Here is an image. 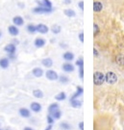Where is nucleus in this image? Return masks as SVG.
Segmentation results:
<instances>
[{
  "instance_id": "1",
  "label": "nucleus",
  "mask_w": 124,
  "mask_h": 130,
  "mask_svg": "<svg viewBox=\"0 0 124 130\" xmlns=\"http://www.w3.org/2000/svg\"><path fill=\"white\" fill-rule=\"evenodd\" d=\"M105 81V75L100 71H96L93 74V83L96 86H100Z\"/></svg>"
},
{
  "instance_id": "2",
  "label": "nucleus",
  "mask_w": 124,
  "mask_h": 130,
  "mask_svg": "<svg viewBox=\"0 0 124 130\" xmlns=\"http://www.w3.org/2000/svg\"><path fill=\"white\" fill-rule=\"evenodd\" d=\"M105 81L108 84L113 85V84L116 83V81H117V76H116V74H115V72L109 71V72H107L105 75Z\"/></svg>"
},
{
  "instance_id": "3",
  "label": "nucleus",
  "mask_w": 124,
  "mask_h": 130,
  "mask_svg": "<svg viewBox=\"0 0 124 130\" xmlns=\"http://www.w3.org/2000/svg\"><path fill=\"white\" fill-rule=\"evenodd\" d=\"M45 76L47 79H49L51 81H55L57 79H59V75L58 73L56 72L55 70H48L46 71Z\"/></svg>"
},
{
  "instance_id": "4",
  "label": "nucleus",
  "mask_w": 124,
  "mask_h": 130,
  "mask_svg": "<svg viewBox=\"0 0 124 130\" xmlns=\"http://www.w3.org/2000/svg\"><path fill=\"white\" fill-rule=\"evenodd\" d=\"M33 12H34V13H37V14H46V13H50V12H52V9H50V8H46V7H41V6H39V7H36L35 9L33 10Z\"/></svg>"
},
{
  "instance_id": "5",
  "label": "nucleus",
  "mask_w": 124,
  "mask_h": 130,
  "mask_svg": "<svg viewBox=\"0 0 124 130\" xmlns=\"http://www.w3.org/2000/svg\"><path fill=\"white\" fill-rule=\"evenodd\" d=\"M19 113V115L22 117V118H24V119H27V118L31 117V113H30V111L28 110L27 108H20Z\"/></svg>"
},
{
  "instance_id": "6",
  "label": "nucleus",
  "mask_w": 124,
  "mask_h": 130,
  "mask_svg": "<svg viewBox=\"0 0 124 130\" xmlns=\"http://www.w3.org/2000/svg\"><path fill=\"white\" fill-rule=\"evenodd\" d=\"M35 46L38 47V48H41V47H43L45 45V40L44 39H42V38H37L36 40H35Z\"/></svg>"
},
{
  "instance_id": "7",
  "label": "nucleus",
  "mask_w": 124,
  "mask_h": 130,
  "mask_svg": "<svg viewBox=\"0 0 124 130\" xmlns=\"http://www.w3.org/2000/svg\"><path fill=\"white\" fill-rule=\"evenodd\" d=\"M4 50L7 52L8 54H13V53H15L16 47H15V45H14V43H10V44L5 46Z\"/></svg>"
},
{
  "instance_id": "8",
  "label": "nucleus",
  "mask_w": 124,
  "mask_h": 130,
  "mask_svg": "<svg viewBox=\"0 0 124 130\" xmlns=\"http://www.w3.org/2000/svg\"><path fill=\"white\" fill-rule=\"evenodd\" d=\"M37 31L38 32L41 33V34H46V33L49 31V28L46 26L45 24H39V25H37Z\"/></svg>"
},
{
  "instance_id": "9",
  "label": "nucleus",
  "mask_w": 124,
  "mask_h": 130,
  "mask_svg": "<svg viewBox=\"0 0 124 130\" xmlns=\"http://www.w3.org/2000/svg\"><path fill=\"white\" fill-rule=\"evenodd\" d=\"M30 108L35 113H39V112L41 111V105L39 102H32L30 105Z\"/></svg>"
},
{
  "instance_id": "10",
  "label": "nucleus",
  "mask_w": 124,
  "mask_h": 130,
  "mask_svg": "<svg viewBox=\"0 0 124 130\" xmlns=\"http://www.w3.org/2000/svg\"><path fill=\"white\" fill-rule=\"evenodd\" d=\"M63 70L65 72H72L74 70V66L70 63H65L63 65Z\"/></svg>"
},
{
  "instance_id": "11",
  "label": "nucleus",
  "mask_w": 124,
  "mask_h": 130,
  "mask_svg": "<svg viewBox=\"0 0 124 130\" xmlns=\"http://www.w3.org/2000/svg\"><path fill=\"white\" fill-rule=\"evenodd\" d=\"M8 30H9V33L12 35V36H17V35L19 34V30L17 29V27H16L15 25L9 26Z\"/></svg>"
},
{
  "instance_id": "12",
  "label": "nucleus",
  "mask_w": 124,
  "mask_h": 130,
  "mask_svg": "<svg viewBox=\"0 0 124 130\" xmlns=\"http://www.w3.org/2000/svg\"><path fill=\"white\" fill-rule=\"evenodd\" d=\"M33 75L35 76V77H41L42 75H43V70H42V69H41V68H35L34 70H33L32 71Z\"/></svg>"
},
{
  "instance_id": "13",
  "label": "nucleus",
  "mask_w": 124,
  "mask_h": 130,
  "mask_svg": "<svg viewBox=\"0 0 124 130\" xmlns=\"http://www.w3.org/2000/svg\"><path fill=\"white\" fill-rule=\"evenodd\" d=\"M102 9H103V4L101 2H99V1H94L93 2V11L94 12L98 13V12L102 11Z\"/></svg>"
},
{
  "instance_id": "14",
  "label": "nucleus",
  "mask_w": 124,
  "mask_h": 130,
  "mask_svg": "<svg viewBox=\"0 0 124 130\" xmlns=\"http://www.w3.org/2000/svg\"><path fill=\"white\" fill-rule=\"evenodd\" d=\"M13 22H14V24L16 25V26H21V25H23L24 20H23V19L21 17L16 15V17H14V19H13Z\"/></svg>"
},
{
  "instance_id": "15",
  "label": "nucleus",
  "mask_w": 124,
  "mask_h": 130,
  "mask_svg": "<svg viewBox=\"0 0 124 130\" xmlns=\"http://www.w3.org/2000/svg\"><path fill=\"white\" fill-rule=\"evenodd\" d=\"M41 64L45 68H51L52 65H53V61H52L51 58H45V59H43L41 61Z\"/></svg>"
},
{
  "instance_id": "16",
  "label": "nucleus",
  "mask_w": 124,
  "mask_h": 130,
  "mask_svg": "<svg viewBox=\"0 0 124 130\" xmlns=\"http://www.w3.org/2000/svg\"><path fill=\"white\" fill-rule=\"evenodd\" d=\"M37 3L39 4V6H41V7H46V8L52 9V4H51V2L49 0H42V2L37 1Z\"/></svg>"
},
{
  "instance_id": "17",
  "label": "nucleus",
  "mask_w": 124,
  "mask_h": 130,
  "mask_svg": "<svg viewBox=\"0 0 124 130\" xmlns=\"http://www.w3.org/2000/svg\"><path fill=\"white\" fill-rule=\"evenodd\" d=\"M9 59L8 58H2L0 59V68L1 69H7L9 67Z\"/></svg>"
},
{
  "instance_id": "18",
  "label": "nucleus",
  "mask_w": 124,
  "mask_h": 130,
  "mask_svg": "<svg viewBox=\"0 0 124 130\" xmlns=\"http://www.w3.org/2000/svg\"><path fill=\"white\" fill-rule=\"evenodd\" d=\"M63 58H64L65 61H67V62H69V61H72L74 59V54L72 53V52H65V53H64V55H63Z\"/></svg>"
},
{
  "instance_id": "19",
  "label": "nucleus",
  "mask_w": 124,
  "mask_h": 130,
  "mask_svg": "<svg viewBox=\"0 0 124 130\" xmlns=\"http://www.w3.org/2000/svg\"><path fill=\"white\" fill-rule=\"evenodd\" d=\"M49 114H50L51 116L53 117L55 120H59V119H61V117H62V111H61L60 109L52 112V113H49Z\"/></svg>"
},
{
  "instance_id": "20",
  "label": "nucleus",
  "mask_w": 124,
  "mask_h": 130,
  "mask_svg": "<svg viewBox=\"0 0 124 130\" xmlns=\"http://www.w3.org/2000/svg\"><path fill=\"white\" fill-rule=\"evenodd\" d=\"M33 95L36 98H43V93H42L41 90L37 89V90H34L33 91Z\"/></svg>"
},
{
  "instance_id": "21",
  "label": "nucleus",
  "mask_w": 124,
  "mask_h": 130,
  "mask_svg": "<svg viewBox=\"0 0 124 130\" xmlns=\"http://www.w3.org/2000/svg\"><path fill=\"white\" fill-rule=\"evenodd\" d=\"M70 104L73 108H79L82 105V102L79 101L78 99H70Z\"/></svg>"
},
{
  "instance_id": "22",
  "label": "nucleus",
  "mask_w": 124,
  "mask_h": 130,
  "mask_svg": "<svg viewBox=\"0 0 124 130\" xmlns=\"http://www.w3.org/2000/svg\"><path fill=\"white\" fill-rule=\"evenodd\" d=\"M66 98V94L64 93V92H61L60 93H58L57 95L55 96V99L56 100H58V101H63Z\"/></svg>"
},
{
  "instance_id": "23",
  "label": "nucleus",
  "mask_w": 124,
  "mask_h": 130,
  "mask_svg": "<svg viewBox=\"0 0 124 130\" xmlns=\"http://www.w3.org/2000/svg\"><path fill=\"white\" fill-rule=\"evenodd\" d=\"M58 109H59V104H58V103H52V104H50L49 107H48V112H49V113H52V112L56 111V110H58Z\"/></svg>"
},
{
  "instance_id": "24",
  "label": "nucleus",
  "mask_w": 124,
  "mask_h": 130,
  "mask_svg": "<svg viewBox=\"0 0 124 130\" xmlns=\"http://www.w3.org/2000/svg\"><path fill=\"white\" fill-rule=\"evenodd\" d=\"M64 14L68 18H73V17H75V12L71 9H66L64 10Z\"/></svg>"
},
{
  "instance_id": "25",
  "label": "nucleus",
  "mask_w": 124,
  "mask_h": 130,
  "mask_svg": "<svg viewBox=\"0 0 124 130\" xmlns=\"http://www.w3.org/2000/svg\"><path fill=\"white\" fill-rule=\"evenodd\" d=\"M51 31H52V33H54V34H59V33L61 32V26L60 25L55 24V25H53V26H52Z\"/></svg>"
},
{
  "instance_id": "26",
  "label": "nucleus",
  "mask_w": 124,
  "mask_h": 130,
  "mask_svg": "<svg viewBox=\"0 0 124 130\" xmlns=\"http://www.w3.org/2000/svg\"><path fill=\"white\" fill-rule=\"evenodd\" d=\"M59 80H60L61 83H63V84H66L69 82L68 77L65 76V75H61V76H59Z\"/></svg>"
},
{
  "instance_id": "27",
  "label": "nucleus",
  "mask_w": 124,
  "mask_h": 130,
  "mask_svg": "<svg viewBox=\"0 0 124 130\" xmlns=\"http://www.w3.org/2000/svg\"><path fill=\"white\" fill-rule=\"evenodd\" d=\"M27 30L29 33H35L37 32V26H35V25H33V24H29L27 26Z\"/></svg>"
},
{
  "instance_id": "28",
  "label": "nucleus",
  "mask_w": 124,
  "mask_h": 130,
  "mask_svg": "<svg viewBox=\"0 0 124 130\" xmlns=\"http://www.w3.org/2000/svg\"><path fill=\"white\" fill-rule=\"evenodd\" d=\"M60 127L64 130H69L70 128H71V125L68 124V123H66V122H61Z\"/></svg>"
},
{
  "instance_id": "29",
  "label": "nucleus",
  "mask_w": 124,
  "mask_h": 130,
  "mask_svg": "<svg viewBox=\"0 0 124 130\" xmlns=\"http://www.w3.org/2000/svg\"><path fill=\"white\" fill-rule=\"evenodd\" d=\"M116 63L120 66H124V56L123 55L117 56V58H116Z\"/></svg>"
},
{
  "instance_id": "30",
  "label": "nucleus",
  "mask_w": 124,
  "mask_h": 130,
  "mask_svg": "<svg viewBox=\"0 0 124 130\" xmlns=\"http://www.w3.org/2000/svg\"><path fill=\"white\" fill-rule=\"evenodd\" d=\"M46 121H47V123H48V124H53L54 121H55V119L51 116L50 114H48V115H47V118H46Z\"/></svg>"
},
{
  "instance_id": "31",
  "label": "nucleus",
  "mask_w": 124,
  "mask_h": 130,
  "mask_svg": "<svg viewBox=\"0 0 124 130\" xmlns=\"http://www.w3.org/2000/svg\"><path fill=\"white\" fill-rule=\"evenodd\" d=\"M76 66H78L79 68H81V67H84V61H83V59L82 58H80L79 60H77L76 61Z\"/></svg>"
},
{
  "instance_id": "32",
  "label": "nucleus",
  "mask_w": 124,
  "mask_h": 130,
  "mask_svg": "<svg viewBox=\"0 0 124 130\" xmlns=\"http://www.w3.org/2000/svg\"><path fill=\"white\" fill-rule=\"evenodd\" d=\"M80 70H79V74H80V78L83 79L84 77V67H81V68H79Z\"/></svg>"
},
{
  "instance_id": "33",
  "label": "nucleus",
  "mask_w": 124,
  "mask_h": 130,
  "mask_svg": "<svg viewBox=\"0 0 124 130\" xmlns=\"http://www.w3.org/2000/svg\"><path fill=\"white\" fill-rule=\"evenodd\" d=\"M93 27H94V36H95V35H97V33L99 32V27L97 26L96 23L93 24Z\"/></svg>"
},
{
  "instance_id": "34",
  "label": "nucleus",
  "mask_w": 124,
  "mask_h": 130,
  "mask_svg": "<svg viewBox=\"0 0 124 130\" xmlns=\"http://www.w3.org/2000/svg\"><path fill=\"white\" fill-rule=\"evenodd\" d=\"M79 40L81 41V42H84V33L83 32H81L80 34H79Z\"/></svg>"
},
{
  "instance_id": "35",
  "label": "nucleus",
  "mask_w": 124,
  "mask_h": 130,
  "mask_svg": "<svg viewBox=\"0 0 124 130\" xmlns=\"http://www.w3.org/2000/svg\"><path fill=\"white\" fill-rule=\"evenodd\" d=\"M79 128H80V130H84V122L83 121L79 123Z\"/></svg>"
},
{
  "instance_id": "36",
  "label": "nucleus",
  "mask_w": 124,
  "mask_h": 130,
  "mask_svg": "<svg viewBox=\"0 0 124 130\" xmlns=\"http://www.w3.org/2000/svg\"><path fill=\"white\" fill-rule=\"evenodd\" d=\"M79 7H80L81 10L84 9V2H83V1H80V2H79Z\"/></svg>"
},
{
  "instance_id": "37",
  "label": "nucleus",
  "mask_w": 124,
  "mask_h": 130,
  "mask_svg": "<svg viewBox=\"0 0 124 130\" xmlns=\"http://www.w3.org/2000/svg\"><path fill=\"white\" fill-rule=\"evenodd\" d=\"M63 2H64V4H66V5H68L71 3V0H63Z\"/></svg>"
},
{
  "instance_id": "38",
  "label": "nucleus",
  "mask_w": 124,
  "mask_h": 130,
  "mask_svg": "<svg viewBox=\"0 0 124 130\" xmlns=\"http://www.w3.org/2000/svg\"><path fill=\"white\" fill-rule=\"evenodd\" d=\"M14 58H15L14 53H13V54H9V59H14Z\"/></svg>"
},
{
  "instance_id": "39",
  "label": "nucleus",
  "mask_w": 124,
  "mask_h": 130,
  "mask_svg": "<svg viewBox=\"0 0 124 130\" xmlns=\"http://www.w3.org/2000/svg\"><path fill=\"white\" fill-rule=\"evenodd\" d=\"M23 130H34L32 128V127H29V126H27V127H24V129Z\"/></svg>"
},
{
  "instance_id": "40",
  "label": "nucleus",
  "mask_w": 124,
  "mask_h": 130,
  "mask_svg": "<svg viewBox=\"0 0 124 130\" xmlns=\"http://www.w3.org/2000/svg\"><path fill=\"white\" fill-rule=\"evenodd\" d=\"M93 52H94V55L98 56V52H97V50L95 49V48H93Z\"/></svg>"
},
{
  "instance_id": "41",
  "label": "nucleus",
  "mask_w": 124,
  "mask_h": 130,
  "mask_svg": "<svg viewBox=\"0 0 124 130\" xmlns=\"http://www.w3.org/2000/svg\"><path fill=\"white\" fill-rule=\"evenodd\" d=\"M45 130H49V129H48V128H46V129Z\"/></svg>"
},
{
  "instance_id": "42",
  "label": "nucleus",
  "mask_w": 124,
  "mask_h": 130,
  "mask_svg": "<svg viewBox=\"0 0 124 130\" xmlns=\"http://www.w3.org/2000/svg\"><path fill=\"white\" fill-rule=\"evenodd\" d=\"M0 130H2V129H1V128H0Z\"/></svg>"
},
{
  "instance_id": "43",
  "label": "nucleus",
  "mask_w": 124,
  "mask_h": 130,
  "mask_svg": "<svg viewBox=\"0 0 124 130\" xmlns=\"http://www.w3.org/2000/svg\"><path fill=\"white\" fill-rule=\"evenodd\" d=\"M0 35H1V33H0Z\"/></svg>"
}]
</instances>
